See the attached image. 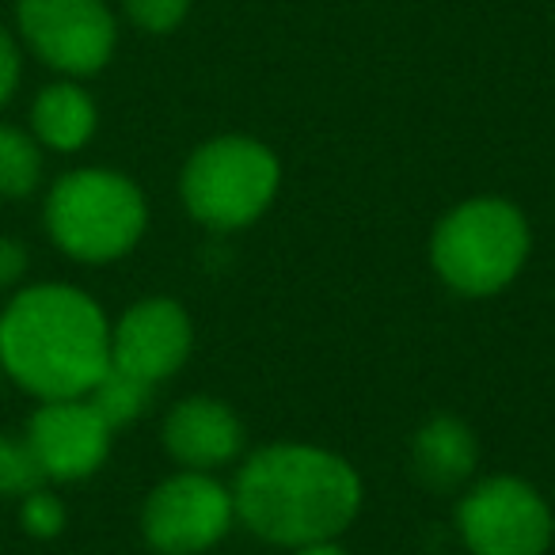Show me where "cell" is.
<instances>
[{
	"label": "cell",
	"mask_w": 555,
	"mask_h": 555,
	"mask_svg": "<svg viewBox=\"0 0 555 555\" xmlns=\"http://www.w3.org/2000/svg\"><path fill=\"white\" fill-rule=\"evenodd\" d=\"M232 509L267 544H324L358 517L362 479L339 453L282 441L247 456L232 487Z\"/></svg>",
	"instance_id": "6da1fadb"
},
{
	"label": "cell",
	"mask_w": 555,
	"mask_h": 555,
	"mask_svg": "<svg viewBox=\"0 0 555 555\" xmlns=\"http://www.w3.org/2000/svg\"><path fill=\"white\" fill-rule=\"evenodd\" d=\"M153 388L156 385H149V380L133 377V373L118 370V365H107V373L88 392V403L115 430V426H126L138 415H145V408L153 403Z\"/></svg>",
	"instance_id": "5bb4252c"
},
{
	"label": "cell",
	"mask_w": 555,
	"mask_h": 555,
	"mask_svg": "<svg viewBox=\"0 0 555 555\" xmlns=\"http://www.w3.org/2000/svg\"><path fill=\"white\" fill-rule=\"evenodd\" d=\"M278 156L262 141L229 133L194 149L179 179V194L194 221L229 232L267 214L278 194Z\"/></svg>",
	"instance_id": "5b68a950"
},
{
	"label": "cell",
	"mask_w": 555,
	"mask_h": 555,
	"mask_svg": "<svg viewBox=\"0 0 555 555\" xmlns=\"http://www.w3.org/2000/svg\"><path fill=\"white\" fill-rule=\"evenodd\" d=\"M47 472L39 468L27 441L0 438V494H31L42 487Z\"/></svg>",
	"instance_id": "2e32d148"
},
{
	"label": "cell",
	"mask_w": 555,
	"mask_h": 555,
	"mask_svg": "<svg viewBox=\"0 0 555 555\" xmlns=\"http://www.w3.org/2000/svg\"><path fill=\"white\" fill-rule=\"evenodd\" d=\"M0 365L42 400H77L107 373L111 327L80 289H24L0 317Z\"/></svg>",
	"instance_id": "7a4b0ae2"
},
{
	"label": "cell",
	"mask_w": 555,
	"mask_h": 555,
	"mask_svg": "<svg viewBox=\"0 0 555 555\" xmlns=\"http://www.w3.org/2000/svg\"><path fill=\"white\" fill-rule=\"evenodd\" d=\"M456 532L472 555H544L555 521L537 487L514 476H491L456 502Z\"/></svg>",
	"instance_id": "8992f818"
},
{
	"label": "cell",
	"mask_w": 555,
	"mask_h": 555,
	"mask_svg": "<svg viewBox=\"0 0 555 555\" xmlns=\"http://www.w3.org/2000/svg\"><path fill=\"white\" fill-rule=\"evenodd\" d=\"M16 80H20V54L12 47V39L0 31V107L9 103V95L16 92Z\"/></svg>",
	"instance_id": "ffe728a7"
},
{
	"label": "cell",
	"mask_w": 555,
	"mask_h": 555,
	"mask_svg": "<svg viewBox=\"0 0 555 555\" xmlns=\"http://www.w3.org/2000/svg\"><path fill=\"white\" fill-rule=\"evenodd\" d=\"M20 27L47 65L95 73L115 50V16L103 0H20Z\"/></svg>",
	"instance_id": "ba28073f"
},
{
	"label": "cell",
	"mask_w": 555,
	"mask_h": 555,
	"mask_svg": "<svg viewBox=\"0 0 555 555\" xmlns=\"http://www.w3.org/2000/svg\"><path fill=\"white\" fill-rule=\"evenodd\" d=\"M31 122L42 145L73 153V149H80L92 138L95 107L77 85H50L47 92L35 100Z\"/></svg>",
	"instance_id": "4fadbf2b"
},
{
	"label": "cell",
	"mask_w": 555,
	"mask_h": 555,
	"mask_svg": "<svg viewBox=\"0 0 555 555\" xmlns=\"http://www.w3.org/2000/svg\"><path fill=\"white\" fill-rule=\"evenodd\" d=\"M126 16L149 35H168L186 20L191 0H122Z\"/></svg>",
	"instance_id": "e0dca14e"
},
{
	"label": "cell",
	"mask_w": 555,
	"mask_h": 555,
	"mask_svg": "<svg viewBox=\"0 0 555 555\" xmlns=\"http://www.w3.org/2000/svg\"><path fill=\"white\" fill-rule=\"evenodd\" d=\"M232 517V491H224L209 472L186 468L149 494L141 532L160 555H198L229 532Z\"/></svg>",
	"instance_id": "52a82bcc"
},
{
	"label": "cell",
	"mask_w": 555,
	"mask_h": 555,
	"mask_svg": "<svg viewBox=\"0 0 555 555\" xmlns=\"http://www.w3.org/2000/svg\"><path fill=\"white\" fill-rule=\"evenodd\" d=\"M20 517H24V529L35 532V537H57L65 525V506L39 487V491L24 494V514Z\"/></svg>",
	"instance_id": "ac0fdd59"
},
{
	"label": "cell",
	"mask_w": 555,
	"mask_h": 555,
	"mask_svg": "<svg viewBox=\"0 0 555 555\" xmlns=\"http://www.w3.org/2000/svg\"><path fill=\"white\" fill-rule=\"evenodd\" d=\"M27 449L47 479H85L107 461L111 426L95 415L88 400H47L35 411Z\"/></svg>",
	"instance_id": "30bf717a"
},
{
	"label": "cell",
	"mask_w": 555,
	"mask_h": 555,
	"mask_svg": "<svg viewBox=\"0 0 555 555\" xmlns=\"http://www.w3.org/2000/svg\"><path fill=\"white\" fill-rule=\"evenodd\" d=\"M145 198L118 171L85 168L57 179L47 202L50 236L80 262H111L145 232Z\"/></svg>",
	"instance_id": "277c9868"
},
{
	"label": "cell",
	"mask_w": 555,
	"mask_h": 555,
	"mask_svg": "<svg viewBox=\"0 0 555 555\" xmlns=\"http://www.w3.org/2000/svg\"><path fill=\"white\" fill-rule=\"evenodd\" d=\"M42 176V160L35 141L16 126H0V194L4 198H24L35 191Z\"/></svg>",
	"instance_id": "9a60e30c"
},
{
	"label": "cell",
	"mask_w": 555,
	"mask_h": 555,
	"mask_svg": "<svg viewBox=\"0 0 555 555\" xmlns=\"http://www.w3.org/2000/svg\"><path fill=\"white\" fill-rule=\"evenodd\" d=\"M476 461V434L468 430V423L453 415L426 418L411 438V468L434 491H453V487L468 483Z\"/></svg>",
	"instance_id": "7c38bea8"
},
{
	"label": "cell",
	"mask_w": 555,
	"mask_h": 555,
	"mask_svg": "<svg viewBox=\"0 0 555 555\" xmlns=\"http://www.w3.org/2000/svg\"><path fill=\"white\" fill-rule=\"evenodd\" d=\"M529 221L506 198H472L449 209L430 236V262L453 294L491 297L521 274Z\"/></svg>",
	"instance_id": "3957f363"
},
{
	"label": "cell",
	"mask_w": 555,
	"mask_h": 555,
	"mask_svg": "<svg viewBox=\"0 0 555 555\" xmlns=\"http://www.w3.org/2000/svg\"><path fill=\"white\" fill-rule=\"evenodd\" d=\"M164 446L191 472L221 468L244 449V423L224 400L191 396L179 400L164 418Z\"/></svg>",
	"instance_id": "8fae6325"
},
{
	"label": "cell",
	"mask_w": 555,
	"mask_h": 555,
	"mask_svg": "<svg viewBox=\"0 0 555 555\" xmlns=\"http://www.w3.org/2000/svg\"><path fill=\"white\" fill-rule=\"evenodd\" d=\"M297 555H347L343 547H335V540H324V544H305L297 547Z\"/></svg>",
	"instance_id": "44dd1931"
},
{
	"label": "cell",
	"mask_w": 555,
	"mask_h": 555,
	"mask_svg": "<svg viewBox=\"0 0 555 555\" xmlns=\"http://www.w3.org/2000/svg\"><path fill=\"white\" fill-rule=\"evenodd\" d=\"M191 343L194 332L183 305L153 297L122 312L118 327L111 332V365L149 385H160L191 358Z\"/></svg>",
	"instance_id": "9c48e42d"
},
{
	"label": "cell",
	"mask_w": 555,
	"mask_h": 555,
	"mask_svg": "<svg viewBox=\"0 0 555 555\" xmlns=\"http://www.w3.org/2000/svg\"><path fill=\"white\" fill-rule=\"evenodd\" d=\"M27 270V247L16 240H0V286H16Z\"/></svg>",
	"instance_id": "d6986e66"
}]
</instances>
